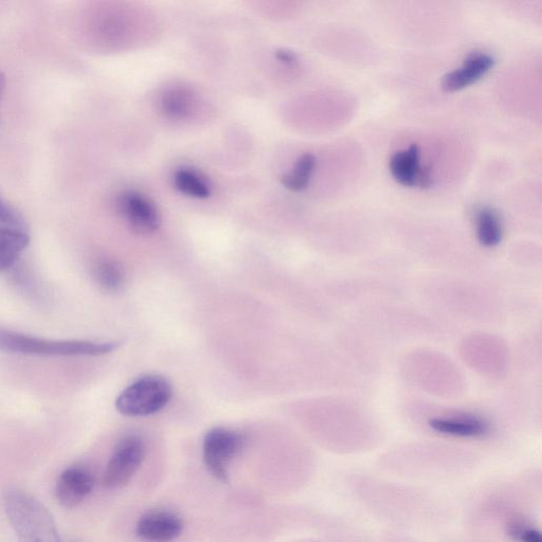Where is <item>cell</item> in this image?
I'll list each match as a JSON object with an SVG mask.
<instances>
[{"label": "cell", "instance_id": "1", "mask_svg": "<svg viewBox=\"0 0 542 542\" xmlns=\"http://www.w3.org/2000/svg\"><path fill=\"white\" fill-rule=\"evenodd\" d=\"M4 504L18 542H62L56 522L40 500L11 487Z\"/></svg>", "mask_w": 542, "mask_h": 542}, {"label": "cell", "instance_id": "2", "mask_svg": "<svg viewBox=\"0 0 542 542\" xmlns=\"http://www.w3.org/2000/svg\"><path fill=\"white\" fill-rule=\"evenodd\" d=\"M120 347L118 341L49 340L0 328V352L30 356H103Z\"/></svg>", "mask_w": 542, "mask_h": 542}, {"label": "cell", "instance_id": "3", "mask_svg": "<svg viewBox=\"0 0 542 542\" xmlns=\"http://www.w3.org/2000/svg\"><path fill=\"white\" fill-rule=\"evenodd\" d=\"M172 396V386L166 378L144 376L120 393L116 408L125 417H149L166 408Z\"/></svg>", "mask_w": 542, "mask_h": 542}, {"label": "cell", "instance_id": "4", "mask_svg": "<svg viewBox=\"0 0 542 542\" xmlns=\"http://www.w3.org/2000/svg\"><path fill=\"white\" fill-rule=\"evenodd\" d=\"M247 443L243 432L225 427L210 429L204 438V462L210 474L221 482L228 481V467L242 453Z\"/></svg>", "mask_w": 542, "mask_h": 542}, {"label": "cell", "instance_id": "5", "mask_svg": "<svg viewBox=\"0 0 542 542\" xmlns=\"http://www.w3.org/2000/svg\"><path fill=\"white\" fill-rule=\"evenodd\" d=\"M147 447L138 436L124 437L114 449V453L106 465L103 484L108 490H118L128 484L138 473Z\"/></svg>", "mask_w": 542, "mask_h": 542}, {"label": "cell", "instance_id": "6", "mask_svg": "<svg viewBox=\"0 0 542 542\" xmlns=\"http://www.w3.org/2000/svg\"><path fill=\"white\" fill-rule=\"evenodd\" d=\"M183 531V519L165 510H154L142 515L136 525L137 536L147 542H172Z\"/></svg>", "mask_w": 542, "mask_h": 542}, {"label": "cell", "instance_id": "7", "mask_svg": "<svg viewBox=\"0 0 542 542\" xmlns=\"http://www.w3.org/2000/svg\"><path fill=\"white\" fill-rule=\"evenodd\" d=\"M121 212L131 227L140 234H151L161 225L160 213L146 195L135 191L125 192L119 200Z\"/></svg>", "mask_w": 542, "mask_h": 542}, {"label": "cell", "instance_id": "8", "mask_svg": "<svg viewBox=\"0 0 542 542\" xmlns=\"http://www.w3.org/2000/svg\"><path fill=\"white\" fill-rule=\"evenodd\" d=\"M420 148L412 144L408 150L396 152L390 160V172L397 183L404 187L427 189L432 184L430 170L421 166Z\"/></svg>", "mask_w": 542, "mask_h": 542}, {"label": "cell", "instance_id": "9", "mask_svg": "<svg viewBox=\"0 0 542 542\" xmlns=\"http://www.w3.org/2000/svg\"><path fill=\"white\" fill-rule=\"evenodd\" d=\"M94 485V475L87 468L70 466L58 479L56 495L63 507L76 508L93 492Z\"/></svg>", "mask_w": 542, "mask_h": 542}, {"label": "cell", "instance_id": "10", "mask_svg": "<svg viewBox=\"0 0 542 542\" xmlns=\"http://www.w3.org/2000/svg\"><path fill=\"white\" fill-rule=\"evenodd\" d=\"M495 66V59L489 53L474 52L469 54L462 66L449 72L443 81L442 86L445 92H458L473 85L482 79Z\"/></svg>", "mask_w": 542, "mask_h": 542}, {"label": "cell", "instance_id": "11", "mask_svg": "<svg viewBox=\"0 0 542 542\" xmlns=\"http://www.w3.org/2000/svg\"><path fill=\"white\" fill-rule=\"evenodd\" d=\"M428 424L441 435L458 438H480L490 431L489 423L473 414L444 415L430 419Z\"/></svg>", "mask_w": 542, "mask_h": 542}, {"label": "cell", "instance_id": "12", "mask_svg": "<svg viewBox=\"0 0 542 542\" xmlns=\"http://www.w3.org/2000/svg\"><path fill=\"white\" fill-rule=\"evenodd\" d=\"M196 107V96L189 87L174 86L162 95L160 100L161 112L175 121L189 118Z\"/></svg>", "mask_w": 542, "mask_h": 542}, {"label": "cell", "instance_id": "13", "mask_svg": "<svg viewBox=\"0 0 542 542\" xmlns=\"http://www.w3.org/2000/svg\"><path fill=\"white\" fill-rule=\"evenodd\" d=\"M29 243L24 229L0 225V274L14 266Z\"/></svg>", "mask_w": 542, "mask_h": 542}, {"label": "cell", "instance_id": "14", "mask_svg": "<svg viewBox=\"0 0 542 542\" xmlns=\"http://www.w3.org/2000/svg\"><path fill=\"white\" fill-rule=\"evenodd\" d=\"M476 232L479 243L492 248L500 244L503 237V228L500 216L489 206L480 207L475 216Z\"/></svg>", "mask_w": 542, "mask_h": 542}, {"label": "cell", "instance_id": "15", "mask_svg": "<svg viewBox=\"0 0 542 542\" xmlns=\"http://www.w3.org/2000/svg\"><path fill=\"white\" fill-rule=\"evenodd\" d=\"M93 277L96 283L107 293L118 292L125 281L122 266L110 259H102L94 264Z\"/></svg>", "mask_w": 542, "mask_h": 542}, {"label": "cell", "instance_id": "16", "mask_svg": "<svg viewBox=\"0 0 542 542\" xmlns=\"http://www.w3.org/2000/svg\"><path fill=\"white\" fill-rule=\"evenodd\" d=\"M174 186L183 194L205 200L211 195V187L207 179L191 169H180L174 175Z\"/></svg>", "mask_w": 542, "mask_h": 542}, {"label": "cell", "instance_id": "17", "mask_svg": "<svg viewBox=\"0 0 542 542\" xmlns=\"http://www.w3.org/2000/svg\"><path fill=\"white\" fill-rule=\"evenodd\" d=\"M315 167L316 157L313 154L302 155L296 162L293 172L283 176L282 184L289 190L303 191L309 186Z\"/></svg>", "mask_w": 542, "mask_h": 542}, {"label": "cell", "instance_id": "18", "mask_svg": "<svg viewBox=\"0 0 542 542\" xmlns=\"http://www.w3.org/2000/svg\"><path fill=\"white\" fill-rule=\"evenodd\" d=\"M0 225L24 229V220L18 212L0 198Z\"/></svg>", "mask_w": 542, "mask_h": 542}, {"label": "cell", "instance_id": "19", "mask_svg": "<svg viewBox=\"0 0 542 542\" xmlns=\"http://www.w3.org/2000/svg\"><path fill=\"white\" fill-rule=\"evenodd\" d=\"M518 537L521 542H542L540 532L535 530L518 531Z\"/></svg>", "mask_w": 542, "mask_h": 542}, {"label": "cell", "instance_id": "20", "mask_svg": "<svg viewBox=\"0 0 542 542\" xmlns=\"http://www.w3.org/2000/svg\"><path fill=\"white\" fill-rule=\"evenodd\" d=\"M278 57L282 62L286 64H294L296 62L294 54L288 51H280L278 53Z\"/></svg>", "mask_w": 542, "mask_h": 542}, {"label": "cell", "instance_id": "21", "mask_svg": "<svg viewBox=\"0 0 542 542\" xmlns=\"http://www.w3.org/2000/svg\"><path fill=\"white\" fill-rule=\"evenodd\" d=\"M5 87H6V76L4 75V72L0 70V100H2Z\"/></svg>", "mask_w": 542, "mask_h": 542}, {"label": "cell", "instance_id": "22", "mask_svg": "<svg viewBox=\"0 0 542 542\" xmlns=\"http://www.w3.org/2000/svg\"><path fill=\"white\" fill-rule=\"evenodd\" d=\"M70 542H76V541H70Z\"/></svg>", "mask_w": 542, "mask_h": 542}]
</instances>
